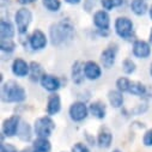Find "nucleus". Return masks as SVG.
<instances>
[{
	"mask_svg": "<svg viewBox=\"0 0 152 152\" xmlns=\"http://www.w3.org/2000/svg\"><path fill=\"white\" fill-rule=\"evenodd\" d=\"M74 26L68 19H62L50 26L49 35L54 46H62L68 43L74 37Z\"/></svg>",
	"mask_w": 152,
	"mask_h": 152,
	"instance_id": "f257e3e1",
	"label": "nucleus"
},
{
	"mask_svg": "<svg viewBox=\"0 0 152 152\" xmlns=\"http://www.w3.org/2000/svg\"><path fill=\"white\" fill-rule=\"evenodd\" d=\"M26 99V92L15 80H7L1 86V101L5 103H20Z\"/></svg>",
	"mask_w": 152,
	"mask_h": 152,
	"instance_id": "f03ea898",
	"label": "nucleus"
},
{
	"mask_svg": "<svg viewBox=\"0 0 152 152\" xmlns=\"http://www.w3.org/2000/svg\"><path fill=\"white\" fill-rule=\"evenodd\" d=\"M54 129H55V122L53 121L50 115L39 118L34 124V132L40 138H49Z\"/></svg>",
	"mask_w": 152,
	"mask_h": 152,
	"instance_id": "7ed1b4c3",
	"label": "nucleus"
},
{
	"mask_svg": "<svg viewBox=\"0 0 152 152\" xmlns=\"http://www.w3.org/2000/svg\"><path fill=\"white\" fill-rule=\"evenodd\" d=\"M115 32L124 40H131L134 36V24L128 17H119L115 20Z\"/></svg>",
	"mask_w": 152,
	"mask_h": 152,
	"instance_id": "20e7f679",
	"label": "nucleus"
},
{
	"mask_svg": "<svg viewBox=\"0 0 152 152\" xmlns=\"http://www.w3.org/2000/svg\"><path fill=\"white\" fill-rule=\"evenodd\" d=\"M31 20H32V13L29 9L20 7L19 10H17V12L15 15V22H16V25H17V31L20 35L26 34Z\"/></svg>",
	"mask_w": 152,
	"mask_h": 152,
	"instance_id": "39448f33",
	"label": "nucleus"
},
{
	"mask_svg": "<svg viewBox=\"0 0 152 152\" xmlns=\"http://www.w3.org/2000/svg\"><path fill=\"white\" fill-rule=\"evenodd\" d=\"M68 114H69V118L72 121L82 122L88 118L90 111H89V107L84 102L77 101V102L71 104V107L68 109Z\"/></svg>",
	"mask_w": 152,
	"mask_h": 152,
	"instance_id": "423d86ee",
	"label": "nucleus"
},
{
	"mask_svg": "<svg viewBox=\"0 0 152 152\" xmlns=\"http://www.w3.org/2000/svg\"><path fill=\"white\" fill-rule=\"evenodd\" d=\"M19 126H20V118L18 115H12L6 120H4L1 125V133L7 138L15 137L16 134H18Z\"/></svg>",
	"mask_w": 152,
	"mask_h": 152,
	"instance_id": "0eeeda50",
	"label": "nucleus"
},
{
	"mask_svg": "<svg viewBox=\"0 0 152 152\" xmlns=\"http://www.w3.org/2000/svg\"><path fill=\"white\" fill-rule=\"evenodd\" d=\"M48 43V39L46 34L40 30V29H36L32 31V34L29 37V45L34 50H42L46 48Z\"/></svg>",
	"mask_w": 152,
	"mask_h": 152,
	"instance_id": "6e6552de",
	"label": "nucleus"
},
{
	"mask_svg": "<svg viewBox=\"0 0 152 152\" xmlns=\"http://www.w3.org/2000/svg\"><path fill=\"white\" fill-rule=\"evenodd\" d=\"M94 24L99 31H105L108 32L110 28V17L105 10H99L96 11L94 15Z\"/></svg>",
	"mask_w": 152,
	"mask_h": 152,
	"instance_id": "1a4fd4ad",
	"label": "nucleus"
},
{
	"mask_svg": "<svg viewBox=\"0 0 152 152\" xmlns=\"http://www.w3.org/2000/svg\"><path fill=\"white\" fill-rule=\"evenodd\" d=\"M84 73H85L86 79L97 80V79L101 78V75H102V68L96 61L89 60L84 64Z\"/></svg>",
	"mask_w": 152,
	"mask_h": 152,
	"instance_id": "9d476101",
	"label": "nucleus"
},
{
	"mask_svg": "<svg viewBox=\"0 0 152 152\" xmlns=\"http://www.w3.org/2000/svg\"><path fill=\"white\" fill-rule=\"evenodd\" d=\"M40 83H41V86L45 90L49 91V92H56L61 88L60 79L58 77H55V75H53V74H46L45 73L43 77L40 80Z\"/></svg>",
	"mask_w": 152,
	"mask_h": 152,
	"instance_id": "9b49d317",
	"label": "nucleus"
},
{
	"mask_svg": "<svg viewBox=\"0 0 152 152\" xmlns=\"http://www.w3.org/2000/svg\"><path fill=\"white\" fill-rule=\"evenodd\" d=\"M133 55L135 58L139 59H146L151 55V46L148 42L142 41V40H137L133 43V48H132Z\"/></svg>",
	"mask_w": 152,
	"mask_h": 152,
	"instance_id": "f8f14e48",
	"label": "nucleus"
},
{
	"mask_svg": "<svg viewBox=\"0 0 152 152\" xmlns=\"http://www.w3.org/2000/svg\"><path fill=\"white\" fill-rule=\"evenodd\" d=\"M116 53H118V49L115 46L114 47L110 46L101 53V64L104 68H111L114 66L116 60Z\"/></svg>",
	"mask_w": 152,
	"mask_h": 152,
	"instance_id": "ddd939ff",
	"label": "nucleus"
},
{
	"mask_svg": "<svg viewBox=\"0 0 152 152\" xmlns=\"http://www.w3.org/2000/svg\"><path fill=\"white\" fill-rule=\"evenodd\" d=\"M11 69H12V73L16 75V77L24 78V77H26V75H29V73H30V64H28L23 59L17 58V59L13 60Z\"/></svg>",
	"mask_w": 152,
	"mask_h": 152,
	"instance_id": "4468645a",
	"label": "nucleus"
},
{
	"mask_svg": "<svg viewBox=\"0 0 152 152\" xmlns=\"http://www.w3.org/2000/svg\"><path fill=\"white\" fill-rule=\"evenodd\" d=\"M71 75H72V80L74 84L80 85L84 79H85V73H84V64H82L80 61H75L72 65V71H71Z\"/></svg>",
	"mask_w": 152,
	"mask_h": 152,
	"instance_id": "2eb2a0df",
	"label": "nucleus"
},
{
	"mask_svg": "<svg viewBox=\"0 0 152 152\" xmlns=\"http://www.w3.org/2000/svg\"><path fill=\"white\" fill-rule=\"evenodd\" d=\"M61 109V99L56 92H53L47 101V114L48 115H55Z\"/></svg>",
	"mask_w": 152,
	"mask_h": 152,
	"instance_id": "dca6fc26",
	"label": "nucleus"
},
{
	"mask_svg": "<svg viewBox=\"0 0 152 152\" xmlns=\"http://www.w3.org/2000/svg\"><path fill=\"white\" fill-rule=\"evenodd\" d=\"M89 111H90V114L94 118H96L98 120H102L107 115V107H105V104L103 102L95 101L89 105Z\"/></svg>",
	"mask_w": 152,
	"mask_h": 152,
	"instance_id": "f3484780",
	"label": "nucleus"
},
{
	"mask_svg": "<svg viewBox=\"0 0 152 152\" xmlns=\"http://www.w3.org/2000/svg\"><path fill=\"white\" fill-rule=\"evenodd\" d=\"M113 139L114 138H113L111 132L107 128H102L97 135V145L102 148H108V147H110Z\"/></svg>",
	"mask_w": 152,
	"mask_h": 152,
	"instance_id": "a211bd4d",
	"label": "nucleus"
},
{
	"mask_svg": "<svg viewBox=\"0 0 152 152\" xmlns=\"http://www.w3.org/2000/svg\"><path fill=\"white\" fill-rule=\"evenodd\" d=\"M0 35H1V39H13V36L16 35L15 25L10 20L1 19V23H0Z\"/></svg>",
	"mask_w": 152,
	"mask_h": 152,
	"instance_id": "6ab92c4d",
	"label": "nucleus"
},
{
	"mask_svg": "<svg viewBox=\"0 0 152 152\" xmlns=\"http://www.w3.org/2000/svg\"><path fill=\"white\" fill-rule=\"evenodd\" d=\"M108 101H109V103L113 108L119 109L124 105V95L118 89L116 90H110L108 92Z\"/></svg>",
	"mask_w": 152,
	"mask_h": 152,
	"instance_id": "aec40b11",
	"label": "nucleus"
},
{
	"mask_svg": "<svg viewBox=\"0 0 152 152\" xmlns=\"http://www.w3.org/2000/svg\"><path fill=\"white\" fill-rule=\"evenodd\" d=\"M43 68L42 66L36 62V61H32L30 62V73H29V77L32 82H40L41 78L43 77Z\"/></svg>",
	"mask_w": 152,
	"mask_h": 152,
	"instance_id": "412c9836",
	"label": "nucleus"
},
{
	"mask_svg": "<svg viewBox=\"0 0 152 152\" xmlns=\"http://www.w3.org/2000/svg\"><path fill=\"white\" fill-rule=\"evenodd\" d=\"M32 147L37 152H50L52 150V145L48 138H40V137H37V139L34 140Z\"/></svg>",
	"mask_w": 152,
	"mask_h": 152,
	"instance_id": "4be33fe9",
	"label": "nucleus"
},
{
	"mask_svg": "<svg viewBox=\"0 0 152 152\" xmlns=\"http://www.w3.org/2000/svg\"><path fill=\"white\" fill-rule=\"evenodd\" d=\"M131 10L137 16H144L147 12V3L145 0H132Z\"/></svg>",
	"mask_w": 152,
	"mask_h": 152,
	"instance_id": "5701e85b",
	"label": "nucleus"
},
{
	"mask_svg": "<svg viewBox=\"0 0 152 152\" xmlns=\"http://www.w3.org/2000/svg\"><path fill=\"white\" fill-rule=\"evenodd\" d=\"M128 92L138 97H144L147 95V88L140 82H132Z\"/></svg>",
	"mask_w": 152,
	"mask_h": 152,
	"instance_id": "b1692460",
	"label": "nucleus"
},
{
	"mask_svg": "<svg viewBox=\"0 0 152 152\" xmlns=\"http://www.w3.org/2000/svg\"><path fill=\"white\" fill-rule=\"evenodd\" d=\"M17 135L23 141H30L31 138H32V131H31L30 125L28 122H20V126H19Z\"/></svg>",
	"mask_w": 152,
	"mask_h": 152,
	"instance_id": "393cba45",
	"label": "nucleus"
},
{
	"mask_svg": "<svg viewBox=\"0 0 152 152\" xmlns=\"http://www.w3.org/2000/svg\"><path fill=\"white\" fill-rule=\"evenodd\" d=\"M101 4L105 11H110L115 7H120L125 4V0H101Z\"/></svg>",
	"mask_w": 152,
	"mask_h": 152,
	"instance_id": "a878e982",
	"label": "nucleus"
},
{
	"mask_svg": "<svg viewBox=\"0 0 152 152\" xmlns=\"http://www.w3.org/2000/svg\"><path fill=\"white\" fill-rule=\"evenodd\" d=\"M42 4L49 12H58L61 7L60 0H42Z\"/></svg>",
	"mask_w": 152,
	"mask_h": 152,
	"instance_id": "bb28decb",
	"label": "nucleus"
},
{
	"mask_svg": "<svg viewBox=\"0 0 152 152\" xmlns=\"http://www.w3.org/2000/svg\"><path fill=\"white\" fill-rule=\"evenodd\" d=\"M131 83H132V82H131L128 78H126V77H120V78L116 80V84H115V85H116V89L124 94V92H128V91H129Z\"/></svg>",
	"mask_w": 152,
	"mask_h": 152,
	"instance_id": "cd10ccee",
	"label": "nucleus"
},
{
	"mask_svg": "<svg viewBox=\"0 0 152 152\" xmlns=\"http://www.w3.org/2000/svg\"><path fill=\"white\" fill-rule=\"evenodd\" d=\"M0 48H1V50L5 53H12L16 49V43L13 42L12 39H1Z\"/></svg>",
	"mask_w": 152,
	"mask_h": 152,
	"instance_id": "c85d7f7f",
	"label": "nucleus"
},
{
	"mask_svg": "<svg viewBox=\"0 0 152 152\" xmlns=\"http://www.w3.org/2000/svg\"><path fill=\"white\" fill-rule=\"evenodd\" d=\"M137 69V65L132 59H125L122 61V71L126 74H132Z\"/></svg>",
	"mask_w": 152,
	"mask_h": 152,
	"instance_id": "c756f323",
	"label": "nucleus"
},
{
	"mask_svg": "<svg viewBox=\"0 0 152 152\" xmlns=\"http://www.w3.org/2000/svg\"><path fill=\"white\" fill-rule=\"evenodd\" d=\"M71 152H91L90 148L83 144V142H77V144H74L71 148Z\"/></svg>",
	"mask_w": 152,
	"mask_h": 152,
	"instance_id": "7c9ffc66",
	"label": "nucleus"
},
{
	"mask_svg": "<svg viewBox=\"0 0 152 152\" xmlns=\"http://www.w3.org/2000/svg\"><path fill=\"white\" fill-rule=\"evenodd\" d=\"M142 144L147 147L152 146V128L145 132V134L142 137Z\"/></svg>",
	"mask_w": 152,
	"mask_h": 152,
	"instance_id": "2f4dec72",
	"label": "nucleus"
},
{
	"mask_svg": "<svg viewBox=\"0 0 152 152\" xmlns=\"http://www.w3.org/2000/svg\"><path fill=\"white\" fill-rule=\"evenodd\" d=\"M0 152H18V150L12 145V144H5L3 142L0 145Z\"/></svg>",
	"mask_w": 152,
	"mask_h": 152,
	"instance_id": "473e14b6",
	"label": "nucleus"
},
{
	"mask_svg": "<svg viewBox=\"0 0 152 152\" xmlns=\"http://www.w3.org/2000/svg\"><path fill=\"white\" fill-rule=\"evenodd\" d=\"M17 1H18L20 5H29V4L35 3L36 0H17Z\"/></svg>",
	"mask_w": 152,
	"mask_h": 152,
	"instance_id": "72a5a7b5",
	"label": "nucleus"
},
{
	"mask_svg": "<svg viewBox=\"0 0 152 152\" xmlns=\"http://www.w3.org/2000/svg\"><path fill=\"white\" fill-rule=\"evenodd\" d=\"M82 1V0H65V3H67V4H69V5H77V4H79Z\"/></svg>",
	"mask_w": 152,
	"mask_h": 152,
	"instance_id": "f704fd0d",
	"label": "nucleus"
},
{
	"mask_svg": "<svg viewBox=\"0 0 152 152\" xmlns=\"http://www.w3.org/2000/svg\"><path fill=\"white\" fill-rule=\"evenodd\" d=\"M22 152H37V151L34 147H30V148H24Z\"/></svg>",
	"mask_w": 152,
	"mask_h": 152,
	"instance_id": "c9c22d12",
	"label": "nucleus"
},
{
	"mask_svg": "<svg viewBox=\"0 0 152 152\" xmlns=\"http://www.w3.org/2000/svg\"><path fill=\"white\" fill-rule=\"evenodd\" d=\"M148 13H150V18H151V20H152V6L150 7V10H148Z\"/></svg>",
	"mask_w": 152,
	"mask_h": 152,
	"instance_id": "e433bc0d",
	"label": "nucleus"
},
{
	"mask_svg": "<svg viewBox=\"0 0 152 152\" xmlns=\"http://www.w3.org/2000/svg\"><path fill=\"white\" fill-rule=\"evenodd\" d=\"M150 42L152 43V28H151V31H150Z\"/></svg>",
	"mask_w": 152,
	"mask_h": 152,
	"instance_id": "4c0bfd02",
	"label": "nucleus"
},
{
	"mask_svg": "<svg viewBox=\"0 0 152 152\" xmlns=\"http://www.w3.org/2000/svg\"><path fill=\"white\" fill-rule=\"evenodd\" d=\"M150 74H151V77H152V64H151V66H150Z\"/></svg>",
	"mask_w": 152,
	"mask_h": 152,
	"instance_id": "58836bf2",
	"label": "nucleus"
},
{
	"mask_svg": "<svg viewBox=\"0 0 152 152\" xmlns=\"http://www.w3.org/2000/svg\"><path fill=\"white\" fill-rule=\"evenodd\" d=\"M113 152H121V151H120V150H118V148H116V150H113Z\"/></svg>",
	"mask_w": 152,
	"mask_h": 152,
	"instance_id": "ea45409f",
	"label": "nucleus"
}]
</instances>
